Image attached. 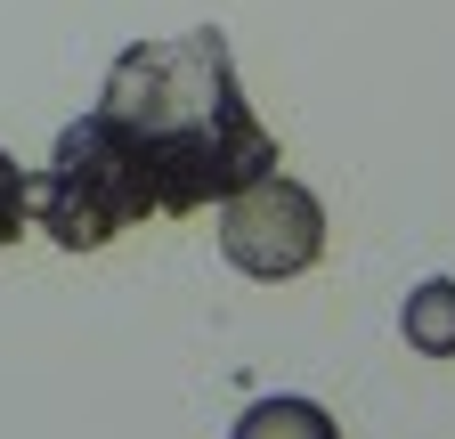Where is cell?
<instances>
[{"label": "cell", "mask_w": 455, "mask_h": 439, "mask_svg": "<svg viewBox=\"0 0 455 439\" xmlns=\"http://www.w3.org/2000/svg\"><path fill=\"white\" fill-rule=\"evenodd\" d=\"M228 439H341V423L317 407V399H301V391H268V399H252L244 415H236V431Z\"/></svg>", "instance_id": "3957f363"}, {"label": "cell", "mask_w": 455, "mask_h": 439, "mask_svg": "<svg viewBox=\"0 0 455 439\" xmlns=\"http://www.w3.org/2000/svg\"><path fill=\"white\" fill-rule=\"evenodd\" d=\"M398 334L423 358H455V277H423L407 301H398Z\"/></svg>", "instance_id": "277c9868"}, {"label": "cell", "mask_w": 455, "mask_h": 439, "mask_svg": "<svg viewBox=\"0 0 455 439\" xmlns=\"http://www.w3.org/2000/svg\"><path fill=\"white\" fill-rule=\"evenodd\" d=\"M260 172H276V139L260 131L228 41L196 25L114 58L98 106L57 131L49 180H33V220L66 252H106L139 220L228 204Z\"/></svg>", "instance_id": "6da1fadb"}, {"label": "cell", "mask_w": 455, "mask_h": 439, "mask_svg": "<svg viewBox=\"0 0 455 439\" xmlns=\"http://www.w3.org/2000/svg\"><path fill=\"white\" fill-rule=\"evenodd\" d=\"M220 252L236 260L244 277L284 285V277H301V268L325 252V204L301 180L260 172V180H244L236 196L220 204Z\"/></svg>", "instance_id": "7a4b0ae2"}, {"label": "cell", "mask_w": 455, "mask_h": 439, "mask_svg": "<svg viewBox=\"0 0 455 439\" xmlns=\"http://www.w3.org/2000/svg\"><path fill=\"white\" fill-rule=\"evenodd\" d=\"M33 228V180H25V163L0 147V244H17Z\"/></svg>", "instance_id": "5b68a950"}]
</instances>
